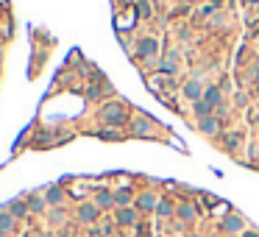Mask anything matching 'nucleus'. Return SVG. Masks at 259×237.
Masks as SVG:
<instances>
[{"label": "nucleus", "mask_w": 259, "mask_h": 237, "mask_svg": "<svg viewBox=\"0 0 259 237\" xmlns=\"http://www.w3.org/2000/svg\"><path fill=\"white\" fill-rule=\"evenodd\" d=\"M12 229H14V218L12 215H0V234H6Z\"/></svg>", "instance_id": "obj_14"}, {"label": "nucleus", "mask_w": 259, "mask_h": 237, "mask_svg": "<svg viewBox=\"0 0 259 237\" xmlns=\"http://www.w3.org/2000/svg\"><path fill=\"white\" fill-rule=\"evenodd\" d=\"M201 128H204L206 134L217 131V120H212V117H204V120H201Z\"/></svg>", "instance_id": "obj_18"}, {"label": "nucleus", "mask_w": 259, "mask_h": 237, "mask_svg": "<svg viewBox=\"0 0 259 237\" xmlns=\"http://www.w3.org/2000/svg\"><path fill=\"white\" fill-rule=\"evenodd\" d=\"M61 198H64L61 187H50L48 193H45V201H48V204H61Z\"/></svg>", "instance_id": "obj_9"}, {"label": "nucleus", "mask_w": 259, "mask_h": 237, "mask_svg": "<svg viewBox=\"0 0 259 237\" xmlns=\"http://www.w3.org/2000/svg\"><path fill=\"white\" fill-rule=\"evenodd\" d=\"M139 14H142V17H145V14H151V6H148V0H139Z\"/></svg>", "instance_id": "obj_19"}, {"label": "nucleus", "mask_w": 259, "mask_h": 237, "mask_svg": "<svg viewBox=\"0 0 259 237\" xmlns=\"http://www.w3.org/2000/svg\"><path fill=\"white\" fill-rule=\"evenodd\" d=\"M156 204H159V198L153 193H142L137 198V209H139V212H153V209H156Z\"/></svg>", "instance_id": "obj_2"}, {"label": "nucleus", "mask_w": 259, "mask_h": 237, "mask_svg": "<svg viewBox=\"0 0 259 237\" xmlns=\"http://www.w3.org/2000/svg\"><path fill=\"white\" fill-rule=\"evenodd\" d=\"M103 117H106V123H112V126H120V123H126V115H123L120 106H109V109L103 112Z\"/></svg>", "instance_id": "obj_5"}, {"label": "nucleus", "mask_w": 259, "mask_h": 237, "mask_svg": "<svg viewBox=\"0 0 259 237\" xmlns=\"http://www.w3.org/2000/svg\"><path fill=\"white\" fill-rule=\"evenodd\" d=\"M242 226H245V220H242L240 215H229V218L223 220V229L226 231H242Z\"/></svg>", "instance_id": "obj_6"}, {"label": "nucleus", "mask_w": 259, "mask_h": 237, "mask_svg": "<svg viewBox=\"0 0 259 237\" xmlns=\"http://www.w3.org/2000/svg\"><path fill=\"white\" fill-rule=\"evenodd\" d=\"M242 237H259V231H245Z\"/></svg>", "instance_id": "obj_20"}, {"label": "nucleus", "mask_w": 259, "mask_h": 237, "mask_svg": "<svg viewBox=\"0 0 259 237\" xmlns=\"http://www.w3.org/2000/svg\"><path fill=\"white\" fill-rule=\"evenodd\" d=\"M115 204H120V209L128 207V204H131V190H117V193H115Z\"/></svg>", "instance_id": "obj_10"}, {"label": "nucleus", "mask_w": 259, "mask_h": 237, "mask_svg": "<svg viewBox=\"0 0 259 237\" xmlns=\"http://www.w3.org/2000/svg\"><path fill=\"white\" fill-rule=\"evenodd\" d=\"M217 101H220V90H215V87H209V90H206V104H209V106H215Z\"/></svg>", "instance_id": "obj_16"}, {"label": "nucleus", "mask_w": 259, "mask_h": 237, "mask_svg": "<svg viewBox=\"0 0 259 237\" xmlns=\"http://www.w3.org/2000/svg\"><path fill=\"white\" fill-rule=\"evenodd\" d=\"M95 207H98V209L115 207V193H112V190H101V193L95 195Z\"/></svg>", "instance_id": "obj_4"}, {"label": "nucleus", "mask_w": 259, "mask_h": 237, "mask_svg": "<svg viewBox=\"0 0 259 237\" xmlns=\"http://www.w3.org/2000/svg\"><path fill=\"white\" fill-rule=\"evenodd\" d=\"M184 95H187L190 101H195V104H198V101H201V84H198V81H190V84L184 87Z\"/></svg>", "instance_id": "obj_7"}, {"label": "nucleus", "mask_w": 259, "mask_h": 237, "mask_svg": "<svg viewBox=\"0 0 259 237\" xmlns=\"http://www.w3.org/2000/svg\"><path fill=\"white\" fill-rule=\"evenodd\" d=\"M179 218L181 220H193L195 218V207H193V204H181V207H179Z\"/></svg>", "instance_id": "obj_13"}, {"label": "nucleus", "mask_w": 259, "mask_h": 237, "mask_svg": "<svg viewBox=\"0 0 259 237\" xmlns=\"http://www.w3.org/2000/svg\"><path fill=\"white\" fill-rule=\"evenodd\" d=\"M139 53H142V56H153V53H156V42H153V39H142V42H139Z\"/></svg>", "instance_id": "obj_12"}, {"label": "nucleus", "mask_w": 259, "mask_h": 237, "mask_svg": "<svg viewBox=\"0 0 259 237\" xmlns=\"http://www.w3.org/2000/svg\"><path fill=\"white\" fill-rule=\"evenodd\" d=\"M209 109H212V106L206 104V101H198V104H195V115H198L201 120H204V117L209 115Z\"/></svg>", "instance_id": "obj_17"}, {"label": "nucleus", "mask_w": 259, "mask_h": 237, "mask_svg": "<svg viewBox=\"0 0 259 237\" xmlns=\"http://www.w3.org/2000/svg\"><path fill=\"white\" fill-rule=\"evenodd\" d=\"M115 220H117L120 226H137V209H131V207H123V209H117Z\"/></svg>", "instance_id": "obj_1"}, {"label": "nucleus", "mask_w": 259, "mask_h": 237, "mask_svg": "<svg viewBox=\"0 0 259 237\" xmlns=\"http://www.w3.org/2000/svg\"><path fill=\"white\" fill-rule=\"evenodd\" d=\"M156 212L167 218V215H173V204H170L167 198H162V201H159V204H156Z\"/></svg>", "instance_id": "obj_15"}, {"label": "nucleus", "mask_w": 259, "mask_h": 237, "mask_svg": "<svg viewBox=\"0 0 259 237\" xmlns=\"http://www.w3.org/2000/svg\"><path fill=\"white\" fill-rule=\"evenodd\" d=\"M9 212H12V218H25L28 204H23V201H12V204H9Z\"/></svg>", "instance_id": "obj_8"}, {"label": "nucleus", "mask_w": 259, "mask_h": 237, "mask_svg": "<svg viewBox=\"0 0 259 237\" xmlns=\"http://www.w3.org/2000/svg\"><path fill=\"white\" fill-rule=\"evenodd\" d=\"M45 204H48V201L39 198V195H31V198H28V209H31V212H42Z\"/></svg>", "instance_id": "obj_11"}, {"label": "nucleus", "mask_w": 259, "mask_h": 237, "mask_svg": "<svg viewBox=\"0 0 259 237\" xmlns=\"http://www.w3.org/2000/svg\"><path fill=\"white\" fill-rule=\"evenodd\" d=\"M98 212H101V209H98L95 204H81L78 220H81V223H95V220H98Z\"/></svg>", "instance_id": "obj_3"}]
</instances>
